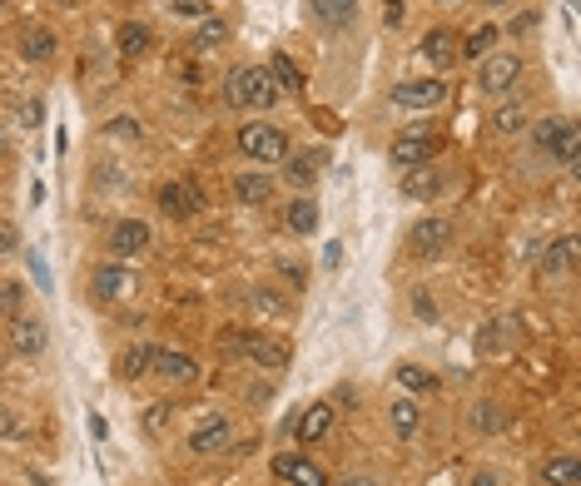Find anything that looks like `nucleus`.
Listing matches in <instances>:
<instances>
[{
    "mask_svg": "<svg viewBox=\"0 0 581 486\" xmlns=\"http://www.w3.org/2000/svg\"><path fill=\"white\" fill-rule=\"evenodd\" d=\"M437 154H442V134H437L433 124H413V129H403L393 144H388V159L398 164V169H418V164H433Z\"/></svg>",
    "mask_w": 581,
    "mask_h": 486,
    "instance_id": "nucleus-3",
    "label": "nucleus"
},
{
    "mask_svg": "<svg viewBox=\"0 0 581 486\" xmlns=\"http://www.w3.org/2000/svg\"><path fill=\"white\" fill-rule=\"evenodd\" d=\"M0 5H5V0H0Z\"/></svg>",
    "mask_w": 581,
    "mask_h": 486,
    "instance_id": "nucleus-51",
    "label": "nucleus"
},
{
    "mask_svg": "<svg viewBox=\"0 0 581 486\" xmlns=\"http://www.w3.org/2000/svg\"><path fill=\"white\" fill-rule=\"evenodd\" d=\"M388 417H393V432H398V437L408 442V437L418 432V422H423V407H418L413 397H398V402L388 407Z\"/></svg>",
    "mask_w": 581,
    "mask_h": 486,
    "instance_id": "nucleus-28",
    "label": "nucleus"
},
{
    "mask_svg": "<svg viewBox=\"0 0 581 486\" xmlns=\"http://www.w3.org/2000/svg\"><path fill=\"white\" fill-rule=\"evenodd\" d=\"M10 348H15L20 358H40V353H45V318L15 313V318H10Z\"/></svg>",
    "mask_w": 581,
    "mask_h": 486,
    "instance_id": "nucleus-10",
    "label": "nucleus"
},
{
    "mask_svg": "<svg viewBox=\"0 0 581 486\" xmlns=\"http://www.w3.org/2000/svg\"><path fill=\"white\" fill-rule=\"evenodd\" d=\"M492 45H497V25H477L467 40H457V60H482L492 55Z\"/></svg>",
    "mask_w": 581,
    "mask_h": 486,
    "instance_id": "nucleus-27",
    "label": "nucleus"
},
{
    "mask_svg": "<svg viewBox=\"0 0 581 486\" xmlns=\"http://www.w3.org/2000/svg\"><path fill=\"white\" fill-rule=\"evenodd\" d=\"M159 209H164L169 219H194V214L204 209V189H199L194 179H169V184L159 189Z\"/></svg>",
    "mask_w": 581,
    "mask_h": 486,
    "instance_id": "nucleus-9",
    "label": "nucleus"
},
{
    "mask_svg": "<svg viewBox=\"0 0 581 486\" xmlns=\"http://www.w3.org/2000/svg\"><path fill=\"white\" fill-rule=\"evenodd\" d=\"M30 268H35V288H45V293H50L55 283H50V268H45V258H40V253H30Z\"/></svg>",
    "mask_w": 581,
    "mask_h": 486,
    "instance_id": "nucleus-44",
    "label": "nucleus"
},
{
    "mask_svg": "<svg viewBox=\"0 0 581 486\" xmlns=\"http://www.w3.org/2000/svg\"><path fill=\"white\" fill-rule=\"evenodd\" d=\"M149 45H154L149 25H140V20H125V25H120V55H125V60H140Z\"/></svg>",
    "mask_w": 581,
    "mask_h": 486,
    "instance_id": "nucleus-30",
    "label": "nucleus"
},
{
    "mask_svg": "<svg viewBox=\"0 0 581 486\" xmlns=\"http://www.w3.org/2000/svg\"><path fill=\"white\" fill-rule=\"evenodd\" d=\"M517 80H522V55H517V50H492V55H482V65H477V90H482V95H507Z\"/></svg>",
    "mask_w": 581,
    "mask_h": 486,
    "instance_id": "nucleus-5",
    "label": "nucleus"
},
{
    "mask_svg": "<svg viewBox=\"0 0 581 486\" xmlns=\"http://www.w3.org/2000/svg\"><path fill=\"white\" fill-rule=\"evenodd\" d=\"M55 50H60V40H55V30H45V25H30V30L20 35V55H25L30 65L55 60Z\"/></svg>",
    "mask_w": 581,
    "mask_h": 486,
    "instance_id": "nucleus-20",
    "label": "nucleus"
},
{
    "mask_svg": "<svg viewBox=\"0 0 581 486\" xmlns=\"http://www.w3.org/2000/svg\"><path fill=\"white\" fill-rule=\"evenodd\" d=\"M234 437V427H229V417H209L199 432H189V452L194 457H209V452H219L224 442Z\"/></svg>",
    "mask_w": 581,
    "mask_h": 486,
    "instance_id": "nucleus-19",
    "label": "nucleus"
},
{
    "mask_svg": "<svg viewBox=\"0 0 581 486\" xmlns=\"http://www.w3.org/2000/svg\"><path fill=\"white\" fill-rule=\"evenodd\" d=\"M532 149H537L547 164L577 169V164H581V129H577V120H542L537 129H532Z\"/></svg>",
    "mask_w": 581,
    "mask_h": 486,
    "instance_id": "nucleus-2",
    "label": "nucleus"
},
{
    "mask_svg": "<svg viewBox=\"0 0 581 486\" xmlns=\"http://www.w3.org/2000/svg\"><path fill=\"white\" fill-rule=\"evenodd\" d=\"M15 248V229L10 224H0V253H10Z\"/></svg>",
    "mask_w": 581,
    "mask_h": 486,
    "instance_id": "nucleus-45",
    "label": "nucleus"
},
{
    "mask_svg": "<svg viewBox=\"0 0 581 486\" xmlns=\"http://www.w3.org/2000/svg\"><path fill=\"white\" fill-rule=\"evenodd\" d=\"M293 358V348L284 338H269V333H244V363L264 367V372H284Z\"/></svg>",
    "mask_w": 581,
    "mask_h": 486,
    "instance_id": "nucleus-8",
    "label": "nucleus"
},
{
    "mask_svg": "<svg viewBox=\"0 0 581 486\" xmlns=\"http://www.w3.org/2000/svg\"><path fill=\"white\" fill-rule=\"evenodd\" d=\"M522 129H527V115H522L517 105L492 110V134H522Z\"/></svg>",
    "mask_w": 581,
    "mask_h": 486,
    "instance_id": "nucleus-35",
    "label": "nucleus"
},
{
    "mask_svg": "<svg viewBox=\"0 0 581 486\" xmlns=\"http://www.w3.org/2000/svg\"><path fill=\"white\" fill-rule=\"evenodd\" d=\"M437 189H442L437 164H418V169H408V179H403V194H408V199H433Z\"/></svg>",
    "mask_w": 581,
    "mask_h": 486,
    "instance_id": "nucleus-24",
    "label": "nucleus"
},
{
    "mask_svg": "<svg viewBox=\"0 0 581 486\" xmlns=\"http://www.w3.org/2000/svg\"><path fill=\"white\" fill-rule=\"evenodd\" d=\"M274 268H279V273H284V278H289L293 288H308V273H303V268H298V263H289V258H279V263H274Z\"/></svg>",
    "mask_w": 581,
    "mask_h": 486,
    "instance_id": "nucleus-40",
    "label": "nucleus"
},
{
    "mask_svg": "<svg viewBox=\"0 0 581 486\" xmlns=\"http://www.w3.org/2000/svg\"><path fill=\"white\" fill-rule=\"evenodd\" d=\"M269 75H274L279 95H284V90H289V95H303V70L293 65L289 55H284V50H274V55H269Z\"/></svg>",
    "mask_w": 581,
    "mask_h": 486,
    "instance_id": "nucleus-25",
    "label": "nucleus"
},
{
    "mask_svg": "<svg viewBox=\"0 0 581 486\" xmlns=\"http://www.w3.org/2000/svg\"><path fill=\"white\" fill-rule=\"evenodd\" d=\"M577 268V239L567 234V239H557L547 253H542V263H537V273H542V283H557V278H567Z\"/></svg>",
    "mask_w": 581,
    "mask_h": 486,
    "instance_id": "nucleus-15",
    "label": "nucleus"
},
{
    "mask_svg": "<svg viewBox=\"0 0 581 486\" xmlns=\"http://www.w3.org/2000/svg\"><path fill=\"white\" fill-rule=\"evenodd\" d=\"M398 382H403L408 392H437V377L423 372L418 363H398Z\"/></svg>",
    "mask_w": 581,
    "mask_h": 486,
    "instance_id": "nucleus-33",
    "label": "nucleus"
},
{
    "mask_svg": "<svg viewBox=\"0 0 581 486\" xmlns=\"http://www.w3.org/2000/svg\"><path fill=\"white\" fill-rule=\"evenodd\" d=\"M274 477L289 486H328V477H323V467L318 462H308V457H274Z\"/></svg>",
    "mask_w": 581,
    "mask_h": 486,
    "instance_id": "nucleus-14",
    "label": "nucleus"
},
{
    "mask_svg": "<svg viewBox=\"0 0 581 486\" xmlns=\"http://www.w3.org/2000/svg\"><path fill=\"white\" fill-rule=\"evenodd\" d=\"M35 120H40V105H25V110H20V124H30V129H35Z\"/></svg>",
    "mask_w": 581,
    "mask_h": 486,
    "instance_id": "nucleus-47",
    "label": "nucleus"
},
{
    "mask_svg": "<svg viewBox=\"0 0 581 486\" xmlns=\"http://www.w3.org/2000/svg\"><path fill=\"white\" fill-rule=\"evenodd\" d=\"M219 40H229V20H219V15H214V20H204V25H199V35H194L189 45H194V50H214Z\"/></svg>",
    "mask_w": 581,
    "mask_h": 486,
    "instance_id": "nucleus-34",
    "label": "nucleus"
},
{
    "mask_svg": "<svg viewBox=\"0 0 581 486\" xmlns=\"http://www.w3.org/2000/svg\"><path fill=\"white\" fill-rule=\"evenodd\" d=\"M323 159H328L323 149H303V154H289V159H284V164H289L284 174H289L293 184L303 189V184H313V179H318V164H323Z\"/></svg>",
    "mask_w": 581,
    "mask_h": 486,
    "instance_id": "nucleus-26",
    "label": "nucleus"
},
{
    "mask_svg": "<svg viewBox=\"0 0 581 486\" xmlns=\"http://www.w3.org/2000/svg\"><path fill=\"white\" fill-rule=\"evenodd\" d=\"M447 243H452V224H447L442 214H428V219H418V224L408 229V253H413V258H437Z\"/></svg>",
    "mask_w": 581,
    "mask_h": 486,
    "instance_id": "nucleus-7",
    "label": "nucleus"
},
{
    "mask_svg": "<svg viewBox=\"0 0 581 486\" xmlns=\"http://www.w3.org/2000/svg\"><path fill=\"white\" fill-rule=\"evenodd\" d=\"M388 100L398 110H437V105H447V85L437 75H428V80H398Z\"/></svg>",
    "mask_w": 581,
    "mask_h": 486,
    "instance_id": "nucleus-6",
    "label": "nucleus"
},
{
    "mask_svg": "<svg viewBox=\"0 0 581 486\" xmlns=\"http://www.w3.org/2000/svg\"><path fill=\"white\" fill-rule=\"evenodd\" d=\"M149 224L145 219H120L115 229H110V253L115 258H135V253H145L149 248Z\"/></svg>",
    "mask_w": 581,
    "mask_h": 486,
    "instance_id": "nucleus-12",
    "label": "nucleus"
},
{
    "mask_svg": "<svg viewBox=\"0 0 581 486\" xmlns=\"http://www.w3.org/2000/svg\"><path fill=\"white\" fill-rule=\"evenodd\" d=\"M487 5H507V0H487Z\"/></svg>",
    "mask_w": 581,
    "mask_h": 486,
    "instance_id": "nucleus-49",
    "label": "nucleus"
},
{
    "mask_svg": "<svg viewBox=\"0 0 581 486\" xmlns=\"http://www.w3.org/2000/svg\"><path fill=\"white\" fill-rule=\"evenodd\" d=\"M110 129H115L120 139H140V120H135V115H120V120H110Z\"/></svg>",
    "mask_w": 581,
    "mask_h": 486,
    "instance_id": "nucleus-42",
    "label": "nucleus"
},
{
    "mask_svg": "<svg viewBox=\"0 0 581 486\" xmlns=\"http://www.w3.org/2000/svg\"><path fill=\"white\" fill-rule=\"evenodd\" d=\"M403 15H408V0H388V5H383V25H388V30H398Z\"/></svg>",
    "mask_w": 581,
    "mask_h": 486,
    "instance_id": "nucleus-38",
    "label": "nucleus"
},
{
    "mask_svg": "<svg viewBox=\"0 0 581 486\" xmlns=\"http://www.w3.org/2000/svg\"><path fill=\"white\" fill-rule=\"evenodd\" d=\"M169 10H174V15H194V20H199V15H209V0H169Z\"/></svg>",
    "mask_w": 581,
    "mask_h": 486,
    "instance_id": "nucleus-39",
    "label": "nucleus"
},
{
    "mask_svg": "<svg viewBox=\"0 0 581 486\" xmlns=\"http://www.w3.org/2000/svg\"><path fill=\"white\" fill-rule=\"evenodd\" d=\"M512 343H517V318H487L482 333H477L482 358H502V353H512Z\"/></svg>",
    "mask_w": 581,
    "mask_h": 486,
    "instance_id": "nucleus-11",
    "label": "nucleus"
},
{
    "mask_svg": "<svg viewBox=\"0 0 581 486\" xmlns=\"http://www.w3.org/2000/svg\"><path fill=\"white\" fill-rule=\"evenodd\" d=\"M130 288H135V273H130L125 263H105V268H95V298H100V303H120Z\"/></svg>",
    "mask_w": 581,
    "mask_h": 486,
    "instance_id": "nucleus-16",
    "label": "nucleus"
},
{
    "mask_svg": "<svg viewBox=\"0 0 581 486\" xmlns=\"http://www.w3.org/2000/svg\"><path fill=\"white\" fill-rule=\"evenodd\" d=\"M338 486H383V482H373V477H348V482H338Z\"/></svg>",
    "mask_w": 581,
    "mask_h": 486,
    "instance_id": "nucleus-48",
    "label": "nucleus"
},
{
    "mask_svg": "<svg viewBox=\"0 0 581 486\" xmlns=\"http://www.w3.org/2000/svg\"><path fill=\"white\" fill-rule=\"evenodd\" d=\"M219 353L224 358H244V333H224L219 338Z\"/></svg>",
    "mask_w": 581,
    "mask_h": 486,
    "instance_id": "nucleus-41",
    "label": "nucleus"
},
{
    "mask_svg": "<svg viewBox=\"0 0 581 486\" xmlns=\"http://www.w3.org/2000/svg\"><path fill=\"white\" fill-rule=\"evenodd\" d=\"M467 486H502V482H497V472H477Z\"/></svg>",
    "mask_w": 581,
    "mask_h": 486,
    "instance_id": "nucleus-46",
    "label": "nucleus"
},
{
    "mask_svg": "<svg viewBox=\"0 0 581 486\" xmlns=\"http://www.w3.org/2000/svg\"><path fill=\"white\" fill-rule=\"evenodd\" d=\"M418 50H423V60H428L433 70H447V65H457V35H452V30H442V25L423 35V45H418Z\"/></svg>",
    "mask_w": 581,
    "mask_h": 486,
    "instance_id": "nucleus-17",
    "label": "nucleus"
},
{
    "mask_svg": "<svg viewBox=\"0 0 581 486\" xmlns=\"http://www.w3.org/2000/svg\"><path fill=\"white\" fill-rule=\"evenodd\" d=\"M328 427H333V407H328V402H313L308 412H298L293 437H298V442H323V437H328Z\"/></svg>",
    "mask_w": 581,
    "mask_h": 486,
    "instance_id": "nucleus-18",
    "label": "nucleus"
},
{
    "mask_svg": "<svg viewBox=\"0 0 581 486\" xmlns=\"http://www.w3.org/2000/svg\"><path fill=\"white\" fill-rule=\"evenodd\" d=\"M472 427H477L482 437H492V432H507V412H502V402L482 397V402L472 407Z\"/></svg>",
    "mask_w": 581,
    "mask_h": 486,
    "instance_id": "nucleus-29",
    "label": "nucleus"
},
{
    "mask_svg": "<svg viewBox=\"0 0 581 486\" xmlns=\"http://www.w3.org/2000/svg\"><path fill=\"white\" fill-rule=\"evenodd\" d=\"M308 20L323 30H348L358 20V0H308Z\"/></svg>",
    "mask_w": 581,
    "mask_h": 486,
    "instance_id": "nucleus-13",
    "label": "nucleus"
},
{
    "mask_svg": "<svg viewBox=\"0 0 581 486\" xmlns=\"http://www.w3.org/2000/svg\"><path fill=\"white\" fill-rule=\"evenodd\" d=\"M154 372L159 377H169V382H194L199 377V363L189 358V353H169V348H154Z\"/></svg>",
    "mask_w": 581,
    "mask_h": 486,
    "instance_id": "nucleus-21",
    "label": "nucleus"
},
{
    "mask_svg": "<svg viewBox=\"0 0 581 486\" xmlns=\"http://www.w3.org/2000/svg\"><path fill=\"white\" fill-rule=\"evenodd\" d=\"M413 313H418L423 323H433V318H437V303L428 298V293H413Z\"/></svg>",
    "mask_w": 581,
    "mask_h": 486,
    "instance_id": "nucleus-43",
    "label": "nucleus"
},
{
    "mask_svg": "<svg viewBox=\"0 0 581 486\" xmlns=\"http://www.w3.org/2000/svg\"><path fill=\"white\" fill-rule=\"evenodd\" d=\"M224 105L229 110H274L279 105V85L269 75V65H244L224 80Z\"/></svg>",
    "mask_w": 581,
    "mask_h": 486,
    "instance_id": "nucleus-1",
    "label": "nucleus"
},
{
    "mask_svg": "<svg viewBox=\"0 0 581 486\" xmlns=\"http://www.w3.org/2000/svg\"><path fill=\"white\" fill-rule=\"evenodd\" d=\"M234 199L239 204H269L274 199V179L269 174H234Z\"/></svg>",
    "mask_w": 581,
    "mask_h": 486,
    "instance_id": "nucleus-22",
    "label": "nucleus"
},
{
    "mask_svg": "<svg viewBox=\"0 0 581 486\" xmlns=\"http://www.w3.org/2000/svg\"><path fill=\"white\" fill-rule=\"evenodd\" d=\"M0 154H5V139H0Z\"/></svg>",
    "mask_w": 581,
    "mask_h": 486,
    "instance_id": "nucleus-50",
    "label": "nucleus"
},
{
    "mask_svg": "<svg viewBox=\"0 0 581 486\" xmlns=\"http://www.w3.org/2000/svg\"><path fill=\"white\" fill-rule=\"evenodd\" d=\"M149 363H154V348H130L125 363H120V377H140Z\"/></svg>",
    "mask_w": 581,
    "mask_h": 486,
    "instance_id": "nucleus-36",
    "label": "nucleus"
},
{
    "mask_svg": "<svg viewBox=\"0 0 581 486\" xmlns=\"http://www.w3.org/2000/svg\"><path fill=\"white\" fill-rule=\"evenodd\" d=\"M249 303H254L259 313H274V318H289V313H293V303L284 298V293H274V288H254V293H249Z\"/></svg>",
    "mask_w": 581,
    "mask_h": 486,
    "instance_id": "nucleus-32",
    "label": "nucleus"
},
{
    "mask_svg": "<svg viewBox=\"0 0 581 486\" xmlns=\"http://www.w3.org/2000/svg\"><path fill=\"white\" fill-rule=\"evenodd\" d=\"M542 482H547V486H577L581 482V462L572 457V452L547 457V462H542Z\"/></svg>",
    "mask_w": 581,
    "mask_h": 486,
    "instance_id": "nucleus-23",
    "label": "nucleus"
},
{
    "mask_svg": "<svg viewBox=\"0 0 581 486\" xmlns=\"http://www.w3.org/2000/svg\"><path fill=\"white\" fill-rule=\"evenodd\" d=\"M239 154L254 164H284L289 159V134L279 124H239Z\"/></svg>",
    "mask_w": 581,
    "mask_h": 486,
    "instance_id": "nucleus-4",
    "label": "nucleus"
},
{
    "mask_svg": "<svg viewBox=\"0 0 581 486\" xmlns=\"http://www.w3.org/2000/svg\"><path fill=\"white\" fill-rule=\"evenodd\" d=\"M289 229L293 234H313V229H318V204H313L308 194H298L289 204Z\"/></svg>",
    "mask_w": 581,
    "mask_h": 486,
    "instance_id": "nucleus-31",
    "label": "nucleus"
},
{
    "mask_svg": "<svg viewBox=\"0 0 581 486\" xmlns=\"http://www.w3.org/2000/svg\"><path fill=\"white\" fill-rule=\"evenodd\" d=\"M0 313H5V318L20 313V283H0Z\"/></svg>",
    "mask_w": 581,
    "mask_h": 486,
    "instance_id": "nucleus-37",
    "label": "nucleus"
}]
</instances>
